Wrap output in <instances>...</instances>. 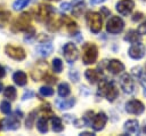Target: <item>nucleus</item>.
Listing matches in <instances>:
<instances>
[{
	"mask_svg": "<svg viewBox=\"0 0 146 136\" xmlns=\"http://www.w3.org/2000/svg\"><path fill=\"white\" fill-rule=\"evenodd\" d=\"M98 95L106 97V99L108 102H114L119 95V90L112 81L100 80V82L98 85Z\"/></svg>",
	"mask_w": 146,
	"mask_h": 136,
	"instance_id": "obj_1",
	"label": "nucleus"
},
{
	"mask_svg": "<svg viewBox=\"0 0 146 136\" xmlns=\"http://www.w3.org/2000/svg\"><path fill=\"white\" fill-rule=\"evenodd\" d=\"M97 56H98V49H97V46L95 43L87 42L83 45V47H82V62L86 65L94 64L97 61Z\"/></svg>",
	"mask_w": 146,
	"mask_h": 136,
	"instance_id": "obj_2",
	"label": "nucleus"
},
{
	"mask_svg": "<svg viewBox=\"0 0 146 136\" xmlns=\"http://www.w3.org/2000/svg\"><path fill=\"white\" fill-rule=\"evenodd\" d=\"M86 22L92 33H98L102 30V24H103L102 14L96 11H88L86 14Z\"/></svg>",
	"mask_w": 146,
	"mask_h": 136,
	"instance_id": "obj_3",
	"label": "nucleus"
},
{
	"mask_svg": "<svg viewBox=\"0 0 146 136\" xmlns=\"http://www.w3.org/2000/svg\"><path fill=\"white\" fill-rule=\"evenodd\" d=\"M31 14L25 11L22 13L13 24V31H26L31 27Z\"/></svg>",
	"mask_w": 146,
	"mask_h": 136,
	"instance_id": "obj_4",
	"label": "nucleus"
},
{
	"mask_svg": "<svg viewBox=\"0 0 146 136\" xmlns=\"http://www.w3.org/2000/svg\"><path fill=\"white\" fill-rule=\"evenodd\" d=\"M55 13V9L52 6L50 5H46V3H41L39 5V7L36 8V13H35V19L38 22H46L48 21L51 15Z\"/></svg>",
	"mask_w": 146,
	"mask_h": 136,
	"instance_id": "obj_5",
	"label": "nucleus"
},
{
	"mask_svg": "<svg viewBox=\"0 0 146 136\" xmlns=\"http://www.w3.org/2000/svg\"><path fill=\"white\" fill-rule=\"evenodd\" d=\"M123 27H124V22L119 16H112L106 24V31L111 34L120 33L123 30Z\"/></svg>",
	"mask_w": 146,
	"mask_h": 136,
	"instance_id": "obj_6",
	"label": "nucleus"
},
{
	"mask_svg": "<svg viewBox=\"0 0 146 136\" xmlns=\"http://www.w3.org/2000/svg\"><path fill=\"white\" fill-rule=\"evenodd\" d=\"M63 55H64V58L66 59V62L71 64L78 59L79 50L73 42H67V43H65V46L63 48Z\"/></svg>",
	"mask_w": 146,
	"mask_h": 136,
	"instance_id": "obj_7",
	"label": "nucleus"
},
{
	"mask_svg": "<svg viewBox=\"0 0 146 136\" xmlns=\"http://www.w3.org/2000/svg\"><path fill=\"white\" fill-rule=\"evenodd\" d=\"M5 53L7 56L15 61H23L26 57V53L22 47L18 46H13V45H7L5 47Z\"/></svg>",
	"mask_w": 146,
	"mask_h": 136,
	"instance_id": "obj_8",
	"label": "nucleus"
},
{
	"mask_svg": "<svg viewBox=\"0 0 146 136\" xmlns=\"http://www.w3.org/2000/svg\"><path fill=\"white\" fill-rule=\"evenodd\" d=\"M47 69H48V64L44 61H38L35 63V65L32 67L31 70V77L34 81H39L41 79H43L44 74L47 73Z\"/></svg>",
	"mask_w": 146,
	"mask_h": 136,
	"instance_id": "obj_9",
	"label": "nucleus"
},
{
	"mask_svg": "<svg viewBox=\"0 0 146 136\" xmlns=\"http://www.w3.org/2000/svg\"><path fill=\"white\" fill-rule=\"evenodd\" d=\"M18 112L19 111L17 110L13 115L7 117L6 119H3L1 121V129H5V130H16V129H18L19 125H21V122H19L21 117H17Z\"/></svg>",
	"mask_w": 146,
	"mask_h": 136,
	"instance_id": "obj_10",
	"label": "nucleus"
},
{
	"mask_svg": "<svg viewBox=\"0 0 146 136\" xmlns=\"http://www.w3.org/2000/svg\"><path fill=\"white\" fill-rule=\"evenodd\" d=\"M125 111L130 114L139 115L145 111V105L138 99H131L125 103Z\"/></svg>",
	"mask_w": 146,
	"mask_h": 136,
	"instance_id": "obj_11",
	"label": "nucleus"
},
{
	"mask_svg": "<svg viewBox=\"0 0 146 136\" xmlns=\"http://www.w3.org/2000/svg\"><path fill=\"white\" fill-rule=\"evenodd\" d=\"M120 87L125 94H132L135 91V80L130 74L124 73L120 78Z\"/></svg>",
	"mask_w": 146,
	"mask_h": 136,
	"instance_id": "obj_12",
	"label": "nucleus"
},
{
	"mask_svg": "<svg viewBox=\"0 0 146 136\" xmlns=\"http://www.w3.org/2000/svg\"><path fill=\"white\" fill-rule=\"evenodd\" d=\"M107 122V115L104 112H99L97 114H94V118L91 120V128L95 131H100Z\"/></svg>",
	"mask_w": 146,
	"mask_h": 136,
	"instance_id": "obj_13",
	"label": "nucleus"
},
{
	"mask_svg": "<svg viewBox=\"0 0 146 136\" xmlns=\"http://www.w3.org/2000/svg\"><path fill=\"white\" fill-rule=\"evenodd\" d=\"M133 7H135V2L132 0H121L116 3L115 8H116V10L120 15L128 16L133 10Z\"/></svg>",
	"mask_w": 146,
	"mask_h": 136,
	"instance_id": "obj_14",
	"label": "nucleus"
},
{
	"mask_svg": "<svg viewBox=\"0 0 146 136\" xmlns=\"http://www.w3.org/2000/svg\"><path fill=\"white\" fill-rule=\"evenodd\" d=\"M128 54H129V56H130L131 58H133V59H140V58H143L144 55H145V46H144L140 41L135 42V43H132V46L129 48Z\"/></svg>",
	"mask_w": 146,
	"mask_h": 136,
	"instance_id": "obj_15",
	"label": "nucleus"
},
{
	"mask_svg": "<svg viewBox=\"0 0 146 136\" xmlns=\"http://www.w3.org/2000/svg\"><path fill=\"white\" fill-rule=\"evenodd\" d=\"M107 70L112 74H119L122 71H124V65L119 59H111L107 64Z\"/></svg>",
	"mask_w": 146,
	"mask_h": 136,
	"instance_id": "obj_16",
	"label": "nucleus"
},
{
	"mask_svg": "<svg viewBox=\"0 0 146 136\" xmlns=\"http://www.w3.org/2000/svg\"><path fill=\"white\" fill-rule=\"evenodd\" d=\"M124 130L129 135H138L139 134V123L137 120H128L124 123Z\"/></svg>",
	"mask_w": 146,
	"mask_h": 136,
	"instance_id": "obj_17",
	"label": "nucleus"
},
{
	"mask_svg": "<svg viewBox=\"0 0 146 136\" xmlns=\"http://www.w3.org/2000/svg\"><path fill=\"white\" fill-rule=\"evenodd\" d=\"M75 104V98L71 97V98H57L56 99V105L59 110H68L71 107H73V105Z\"/></svg>",
	"mask_w": 146,
	"mask_h": 136,
	"instance_id": "obj_18",
	"label": "nucleus"
},
{
	"mask_svg": "<svg viewBox=\"0 0 146 136\" xmlns=\"http://www.w3.org/2000/svg\"><path fill=\"white\" fill-rule=\"evenodd\" d=\"M62 22L66 26V30L68 31V33H71V34L74 35L78 32V24L73 19H71V18H68L67 16L64 15V17H62Z\"/></svg>",
	"mask_w": 146,
	"mask_h": 136,
	"instance_id": "obj_19",
	"label": "nucleus"
},
{
	"mask_svg": "<svg viewBox=\"0 0 146 136\" xmlns=\"http://www.w3.org/2000/svg\"><path fill=\"white\" fill-rule=\"evenodd\" d=\"M54 50V47L50 42H42L41 45H39L36 47V51L41 55V56H49Z\"/></svg>",
	"mask_w": 146,
	"mask_h": 136,
	"instance_id": "obj_20",
	"label": "nucleus"
},
{
	"mask_svg": "<svg viewBox=\"0 0 146 136\" xmlns=\"http://www.w3.org/2000/svg\"><path fill=\"white\" fill-rule=\"evenodd\" d=\"M13 80L17 86H25L27 82V75L23 71H16L13 74Z\"/></svg>",
	"mask_w": 146,
	"mask_h": 136,
	"instance_id": "obj_21",
	"label": "nucleus"
},
{
	"mask_svg": "<svg viewBox=\"0 0 146 136\" xmlns=\"http://www.w3.org/2000/svg\"><path fill=\"white\" fill-rule=\"evenodd\" d=\"M86 7L84 0H73L72 2V14L73 16H80Z\"/></svg>",
	"mask_w": 146,
	"mask_h": 136,
	"instance_id": "obj_22",
	"label": "nucleus"
},
{
	"mask_svg": "<svg viewBox=\"0 0 146 136\" xmlns=\"http://www.w3.org/2000/svg\"><path fill=\"white\" fill-rule=\"evenodd\" d=\"M140 37H141V34H139V32L137 30H130L124 35V40L130 43H135V42L140 41Z\"/></svg>",
	"mask_w": 146,
	"mask_h": 136,
	"instance_id": "obj_23",
	"label": "nucleus"
},
{
	"mask_svg": "<svg viewBox=\"0 0 146 136\" xmlns=\"http://www.w3.org/2000/svg\"><path fill=\"white\" fill-rule=\"evenodd\" d=\"M63 25V22H62V18H52V17H50L48 21H47V27H48V30H50V31H57V30H59L60 29V26Z\"/></svg>",
	"mask_w": 146,
	"mask_h": 136,
	"instance_id": "obj_24",
	"label": "nucleus"
},
{
	"mask_svg": "<svg viewBox=\"0 0 146 136\" xmlns=\"http://www.w3.org/2000/svg\"><path fill=\"white\" fill-rule=\"evenodd\" d=\"M84 77H86V79H87L90 83H96L97 80L99 79V74H98V72H97L96 70H92V69H88V70H86V72H84Z\"/></svg>",
	"mask_w": 146,
	"mask_h": 136,
	"instance_id": "obj_25",
	"label": "nucleus"
},
{
	"mask_svg": "<svg viewBox=\"0 0 146 136\" xmlns=\"http://www.w3.org/2000/svg\"><path fill=\"white\" fill-rule=\"evenodd\" d=\"M36 128L41 133V134H46L48 131V121H47V118L44 115L40 117L38 119V122H36Z\"/></svg>",
	"mask_w": 146,
	"mask_h": 136,
	"instance_id": "obj_26",
	"label": "nucleus"
},
{
	"mask_svg": "<svg viewBox=\"0 0 146 136\" xmlns=\"http://www.w3.org/2000/svg\"><path fill=\"white\" fill-rule=\"evenodd\" d=\"M51 126H52V130L55 133H60L64 129V126L62 123V120L58 117H56V115H52L51 117Z\"/></svg>",
	"mask_w": 146,
	"mask_h": 136,
	"instance_id": "obj_27",
	"label": "nucleus"
},
{
	"mask_svg": "<svg viewBox=\"0 0 146 136\" xmlns=\"http://www.w3.org/2000/svg\"><path fill=\"white\" fill-rule=\"evenodd\" d=\"M57 90H58V95H59L60 97H66V96H68L70 93H71V88H70L68 83H66V82L59 83Z\"/></svg>",
	"mask_w": 146,
	"mask_h": 136,
	"instance_id": "obj_28",
	"label": "nucleus"
},
{
	"mask_svg": "<svg viewBox=\"0 0 146 136\" xmlns=\"http://www.w3.org/2000/svg\"><path fill=\"white\" fill-rule=\"evenodd\" d=\"M3 95H5L6 98H8V99H10V101H14V99L16 98V95H17L15 87H14V86H8V87H6V89L3 90Z\"/></svg>",
	"mask_w": 146,
	"mask_h": 136,
	"instance_id": "obj_29",
	"label": "nucleus"
},
{
	"mask_svg": "<svg viewBox=\"0 0 146 136\" xmlns=\"http://www.w3.org/2000/svg\"><path fill=\"white\" fill-rule=\"evenodd\" d=\"M10 19V11L2 10L0 11V27H5Z\"/></svg>",
	"mask_w": 146,
	"mask_h": 136,
	"instance_id": "obj_30",
	"label": "nucleus"
},
{
	"mask_svg": "<svg viewBox=\"0 0 146 136\" xmlns=\"http://www.w3.org/2000/svg\"><path fill=\"white\" fill-rule=\"evenodd\" d=\"M35 115H36V111H32L29 113L27 115V119L25 121V126H26V129H31L33 127V122L35 120Z\"/></svg>",
	"mask_w": 146,
	"mask_h": 136,
	"instance_id": "obj_31",
	"label": "nucleus"
},
{
	"mask_svg": "<svg viewBox=\"0 0 146 136\" xmlns=\"http://www.w3.org/2000/svg\"><path fill=\"white\" fill-rule=\"evenodd\" d=\"M39 93H40L41 96L48 97V96H52L54 95V89L51 87H49V86H42V87H40Z\"/></svg>",
	"mask_w": 146,
	"mask_h": 136,
	"instance_id": "obj_32",
	"label": "nucleus"
},
{
	"mask_svg": "<svg viewBox=\"0 0 146 136\" xmlns=\"http://www.w3.org/2000/svg\"><path fill=\"white\" fill-rule=\"evenodd\" d=\"M30 0H16L14 3H13V8L14 10H22L24 7H26L29 5Z\"/></svg>",
	"mask_w": 146,
	"mask_h": 136,
	"instance_id": "obj_33",
	"label": "nucleus"
},
{
	"mask_svg": "<svg viewBox=\"0 0 146 136\" xmlns=\"http://www.w3.org/2000/svg\"><path fill=\"white\" fill-rule=\"evenodd\" d=\"M52 70L56 73L62 72V70H63V62H62L60 58H54L52 59Z\"/></svg>",
	"mask_w": 146,
	"mask_h": 136,
	"instance_id": "obj_34",
	"label": "nucleus"
},
{
	"mask_svg": "<svg viewBox=\"0 0 146 136\" xmlns=\"http://www.w3.org/2000/svg\"><path fill=\"white\" fill-rule=\"evenodd\" d=\"M0 111L3 113V114H9L10 111H11V105L9 102L7 101H2L1 104H0Z\"/></svg>",
	"mask_w": 146,
	"mask_h": 136,
	"instance_id": "obj_35",
	"label": "nucleus"
},
{
	"mask_svg": "<svg viewBox=\"0 0 146 136\" xmlns=\"http://www.w3.org/2000/svg\"><path fill=\"white\" fill-rule=\"evenodd\" d=\"M92 118H94V112H92V111H88V112H86V114L83 115L82 120L84 121V123H86V126H87V125H90V123H91Z\"/></svg>",
	"mask_w": 146,
	"mask_h": 136,
	"instance_id": "obj_36",
	"label": "nucleus"
},
{
	"mask_svg": "<svg viewBox=\"0 0 146 136\" xmlns=\"http://www.w3.org/2000/svg\"><path fill=\"white\" fill-rule=\"evenodd\" d=\"M131 73H132V75H133L135 78L139 79V78L143 75V71H141V67H140V66H135V67H132V70H131Z\"/></svg>",
	"mask_w": 146,
	"mask_h": 136,
	"instance_id": "obj_37",
	"label": "nucleus"
},
{
	"mask_svg": "<svg viewBox=\"0 0 146 136\" xmlns=\"http://www.w3.org/2000/svg\"><path fill=\"white\" fill-rule=\"evenodd\" d=\"M68 77L73 82H78L79 81V72L76 70H70L68 72Z\"/></svg>",
	"mask_w": 146,
	"mask_h": 136,
	"instance_id": "obj_38",
	"label": "nucleus"
},
{
	"mask_svg": "<svg viewBox=\"0 0 146 136\" xmlns=\"http://www.w3.org/2000/svg\"><path fill=\"white\" fill-rule=\"evenodd\" d=\"M25 32H26V34H25V37H24V40H25V41H26V40H30V39L33 38L34 34H35V30H34L32 26H31L30 29H27Z\"/></svg>",
	"mask_w": 146,
	"mask_h": 136,
	"instance_id": "obj_39",
	"label": "nucleus"
},
{
	"mask_svg": "<svg viewBox=\"0 0 146 136\" xmlns=\"http://www.w3.org/2000/svg\"><path fill=\"white\" fill-rule=\"evenodd\" d=\"M43 79H44V81L46 82H48V83H56L57 82V78L56 77H54V75H51V74H44V77H43Z\"/></svg>",
	"mask_w": 146,
	"mask_h": 136,
	"instance_id": "obj_40",
	"label": "nucleus"
},
{
	"mask_svg": "<svg viewBox=\"0 0 146 136\" xmlns=\"http://www.w3.org/2000/svg\"><path fill=\"white\" fill-rule=\"evenodd\" d=\"M137 31L139 32V34H146V21H144L139 26H138V29H137Z\"/></svg>",
	"mask_w": 146,
	"mask_h": 136,
	"instance_id": "obj_41",
	"label": "nucleus"
},
{
	"mask_svg": "<svg viewBox=\"0 0 146 136\" xmlns=\"http://www.w3.org/2000/svg\"><path fill=\"white\" fill-rule=\"evenodd\" d=\"M33 96H34V91H32V90H26V91L23 94V96H22V99H23V101H25V99L32 98Z\"/></svg>",
	"mask_w": 146,
	"mask_h": 136,
	"instance_id": "obj_42",
	"label": "nucleus"
},
{
	"mask_svg": "<svg viewBox=\"0 0 146 136\" xmlns=\"http://www.w3.org/2000/svg\"><path fill=\"white\" fill-rule=\"evenodd\" d=\"M138 80H139V82L141 83V86H143V88H144V95L146 96V79H145V78L141 75V77H140Z\"/></svg>",
	"mask_w": 146,
	"mask_h": 136,
	"instance_id": "obj_43",
	"label": "nucleus"
},
{
	"mask_svg": "<svg viewBox=\"0 0 146 136\" xmlns=\"http://www.w3.org/2000/svg\"><path fill=\"white\" fill-rule=\"evenodd\" d=\"M100 14H103L102 16L107 17V16H110V15H111V11H110L106 7H102V8H100Z\"/></svg>",
	"mask_w": 146,
	"mask_h": 136,
	"instance_id": "obj_44",
	"label": "nucleus"
},
{
	"mask_svg": "<svg viewBox=\"0 0 146 136\" xmlns=\"http://www.w3.org/2000/svg\"><path fill=\"white\" fill-rule=\"evenodd\" d=\"M143 18V14L141 13H135L133 15H132V21L133 22H138L139 19H141Z\"/></svg>",
	"mask_w": 146,
	"mask_h": 136,
	"instance_id": "obj_45",
	"label": "nucleus"
},
{
	"mask_svg": "<svg viewBox=\"0 0 146 136\" xmlns=\"http://www.w3.org/2000/svg\"><path fill=\"white\" fill-rule=\"evenodd\" d=\"M70 3L68 2H63L62 5H60V9L63 10V11H67V10H70L71 8H70Z\"/></svg>",
	"mask_w": 146,
	"mask_h": 136,
	"instance_id": "obj_46",
	"label": "nucleus"
},
{
	"mask_svg": "<svg viewBox=\"0 0 146 136\" xmlns=\"http://www.w3.org/2000/svg\"><path fill=\"white\" fill-rule=\"evenodd\" d=\"M6 75V70L2 65H0V78H3Z\"/></svg>",
	"mask_w": 146,
	"mask_h": 136,
	"instance_id": "obj_47",
	"label": "nucleus"
},
{
	"mask_svg": "<svg viewBox=\"0 0 146 136\" xmlns=\"http://www.w3.org/2000/svg\"><path fill=\"white\" fill-rule=\"evenodd\" d=\"M80 136H95L94 133H90V131H83L80 134Z\"/></svg>",
	"mask_w": 146,
	"mask_h": 136,
	"instance_id": "obj_48",
	"label": "nucleus"
},
{
	"mask_svg": "<svg viewBox=\"0 0 146 136\" xmlns=\"http://www.w3.org/2000/svg\"><path fill=\"white\" fill-rule=\"evenodd\" d=\"M104 1H106V0H90V2H91L92 5H98V3H102V2H104Z\"/></svg>",
	"mask_w": 146,
	"mask_h": 136,
	"instance_id": "obj_49",
	"label": "nucleus"
},
{
	"mask_svg": "<svg viewBox=\"0 0 146 136\" xmlns=\"http://www.w3.org/2000/svg\"><path fill=\"white\" fill-rule=\"evenodd\" d=\"M143 133L146 134V121L144 122V126H143Z\"/></svg>",
	"mask_w": 146,
	"mask_h": 136,
	"instance_id": "obj_50",
	"label": "nucleus"
},
{
	"mask_svg": "<svg viewBox=\"0 0 146 136\" xmlns=\"http://www.w3.org/2000/svg\"><path fill=\"white\" fill-rule=\"evenodd\" d=\"M2 89H3V86H2V83H1V82H0V93H1V91H2Z\"/></svg>",
	"mask_w": 146,
	"mask_h": 136,
	"instance_id": "obj_51",
	"label": "nucleus"
},
{
	"mask_svg": "<svg viewBox=\"0 0 146 136\" xmlns=\"http://www.w3.org/2000/svg\"><path fill=\"white\" fill-rule=\"evenodd\" d=\"M48 1H58V0H48Z\"/></svg>",
	"mask_w": 146,
	"mask_h": 136,
	"instance_id": "obj_52",
	"label": "nucleus"
},
{
	"mask_svg": "<svg viewBox=\"0 0 146 136\" xmlns=\"http://www.w3.org/2000/svg\"><path fill=\"white\" fill-rule=\"evenodd\" d=\"M0 129H1V121H0Z\"/></svg>",
	"mask_w": 146,
	"mask_h": 136,
	"instance_id": "obj_53",
	"label": "nucleus"
},
{
	"mask_svg": "<svg viewBox=\"0 0 146 136\" xmlns=\"http://www.w3.org/2000/svg\"><path fill=\"white\" fill-rule=\"evenodd\" d=\"M145 72H146V66H145Z\"/></svg>",
	"mask_w": 146,
	"mask_h": 136,
	"instance_id": "obj_54",
	"label": "nucleus"
},
{
	"mask_svg": "<svg viewBox=\"0 0 146 136\" xmlns=\"http://www.w3.org/2000/svg\"><path fill=\"white\" fill-rule=\"evenodd\" d=\"M143 1H146V0H143Z\"/></svg>",
	"mask_w": 146,
	"mask_h": 136,
	"instance_id": "obj_55",
	"label": "nucleus"
}]
</instances>
